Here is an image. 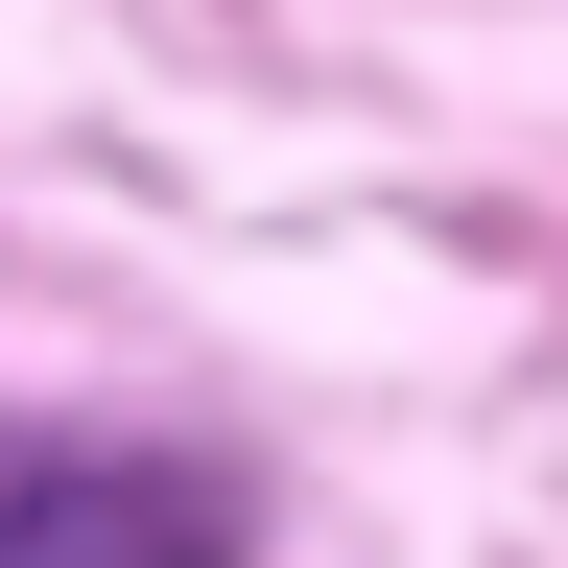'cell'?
<instances>
[{
    "mask_svg": "<svg viewBox=\"0 0 568 568\" xmlns=\"http://www.w3.org/2000/svg\"><path fill=\"white\" fill-rule=\"evenodd\" d=\"M0 568H237V474L142 450V426H48L0 450Z\"/></svg>",
    "mask_w": 568,
    "mask_h": 568,
    "instance_id": "obj_1",
    "label": "cell"
}]
</instances>
